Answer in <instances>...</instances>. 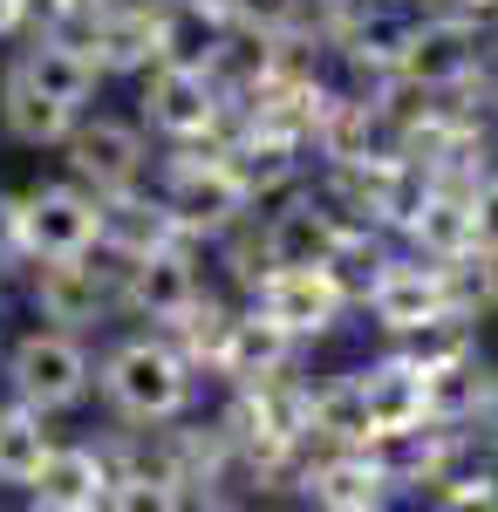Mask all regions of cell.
<instances>
[{"label": "cell", "instance_id": "1", "mask_svg": "<svg viewBox=\"0 0 498 512\" xmlns=\"http://www.w3.org/2000/svg\"><path fill=\"white\" fill-rule=\"evenodd\" d=\"M103 390H110V403L123 410V417H137V424H164V417L185 410L192 376H185V355H178V349H164V342H130V349L110 355Z\"/></svg>", "mask_w": 498, "mask_h": 512}, {"label": "cell", "instance_id": "2", "mask_svg": "<svg viewBox=\"0 0 498 512\" xmlns=\"http://www.w3.org/2000/svg\"><path fill=\"white\" fill-rule=\"evenodd\" d=\"M103 233H110L103 198L76 192V185H41V192L21 198V253H35V260H69V253H89Z\"/></svg>", "mask_w": 498, "mask_h": 512}, {"label": "cell", "instance_id": "3", "mask_svg": "<svg viewBox=\"0 0 498 512\" xmlns=\"http://www.w3.org/2000/svg\"><path fill=\"white\" fill-rule=\"evenodd\" d=\"M7 376H14V396L35 403V410H69L82 390H89V355L69 335H28L7 355Z\"/></svg>", "mask_w": 498, "mask_h": 512}, {"label": "cell", "instance_id": "4", "mask_svg": "<svg viewBox=\"0 0 498 512\" xmlns=\"http://www.w3.org/2000/svg\"><path fill=\"white\" fill-rule=\"evenodd\" d=\"M342 301L348 294L335 267H267V280H260V315L280 321L287 335H328Z\"/></svg>", "mask_w": 498, "mask_h": 512}, {"label": "cell", "instance_id": "5", "mask_svg": "<svg viewBox=\"0 0 498 512\" xmlns=\"http://www.w3.org/2000/svg\"><path fill=\"white\" fill-rule=\"evenodd\" d=\"M144 117L164 130V137H205L219 123V89L198 62H164L151 82H144Z\"/></svg>", "mask_w": 498, "mask_h": 512}, {"label": "cell", "instance_id": "6", "mask_svg": "<svg viewBox=\"0 0 498 512\" xmlns=\"http://www.w3.org/2000/svg\"><path fill=\"white\" fill-rule=\"evenodd\" d=\"M478 28L471 21H423V28H410L403 35V55H396V69L410 82H423V89H451V82H464L471 69H478Z\"/></svg>", "mask_w": 498, "mask_h": 512}, {"label": "cell", "instance_id": "7", "mask_svg": "<svg viewBox=\"0 0 498 512\" xmlns=\"http://www.w3.org/2000/svg\"><path fill=\"white\" fill-rule=\"evenodd\" d=\"M369 308L396 335H410V328H423V321H437V315H458L451 287H444V267H410V260H396V267H383V274L369 280Z\"/></svg>", "mask_w": 498, "mask_h": 512}, {"label": "cell", "instance_id": "8", "mask_svg": "<svg viewBox=\"0 0 498 512\" xmlns=\"http://www.w3.org/2000/svg\"><path fill=\"white\" fill-rule=\"evenodd\" d=\"M69 164H76V178H89L96 192H123L144 171V137L130 123L96 117V123H82V130H69Z\"/></svg>", "mask_w": 498, "mask_h": 512}, {"label": "cell", "instance_id": "9", "mask_svg": "<svg viewBox=\"0 0 498 512\" xmlns=\"http://www.w3.org/2000/svg\"><path fill=\"white\" fill-rule=\"evenodd\" d=\"M35 301H41V315H48V321L89 328V321L110 308V280H103V267H89V253H69V260H41Z\"/></svg>", "mask_w": 498, "mask_h": 512}, {"label": "cell", "instance_id": "10", "mask_svg": "<svg viewBox=\"0 0 498 512\" xmlns=\"http://www.w3.org/2000/svg\"><path fill=\"white\" fill-rule=\"evenodd\" d=\"M267 267H335V253H342L348 239L335 226V212H314V205H287V212H273L267 233Z\"/></svg>", "mask_w": 498, "mask_h": 512}, {"label": "cell", "instance_id": "11", "mask_svg": "<svg viewBox=\"0 0 498 512\" xmlns=\"http://www.w3.org/2000/svg\"><path fill=\"white\" fill-rule=\"evenodd\" d=\"M246 205V185L232 178L226 158H205L178 171V192H171V219L192 226V233H212V226H232Z\"/></svg>", "mask_w": 498, "mask_h": 512}, {"label": "cell", "instance_id": "12", "mask_svg": "<svg viewBox=\"0 0 498 512\" xmlns=\"http://www.w3.org/2000/svg\"><path fill=\"white\" fill-rule=\"evenodd\" d=\"M362 396H369V417H376V437H410L430 417V376H423L410 355H396L383 369L362 376Z\"/></svg>", "mask_w": 498, "mask_h": 512}, {"label": "cell", "instance_id": "13", "mask_svg": "<svg viewBox=\"0 0 498 512\" xmlns=\"http://www.w3.org/2000/svg\"><path fill=\"white\" fill-rule=\"evenodd\" d=\"M130 301H137L151 321H178L198 301L192 260L171 253V246H144V253H130Z\"/></svg>", "mask_w": 498, "mask_h": 512}, {"label": "cell", "instance_id": "14", "mask_svg": "<svg viewBox=\"0 0 498 512\" xmlns=\"http://www.w3.org/2000/svg\"><path fill=\"white\" fill-rule=\"evenodd\" d=\"M35 492L41 506L55 512H89V506H110V465L96 451H48V465L35 472Z\"/></svg>", "mask_w": 498, "mask_h": 512}, {"label": "cell", "instance_id": "15", "mask_svg": "<svg viewBox=\"0 0 498 512\" xmlns=\"http://www.w3.org/2000/svg\"><path fill=\"white\" fill-rule=\"evenodd\" d=\"M14 76H28L41 96H55V103L82 110V103L96 96L103 62H96V55H82V48H69V41H35V48L21 55V69H14Z\"/></svg>", "mask_w": 498, "mask_h": 512}, {"label": "cell", "instance_id": "16", "mask_svg": "<svg viewBox=\"0 0 498 512\" xmlns=\"http://www.w3.org/2000/svg\"><path fill=\"white\" fill-rule=\"evenodd\" d=\"M0 117H7V130H14L21 144H69V130H76V110L55 103V96H41L28 76H7Z\"/></svg>", "mask_w": 498, "mask_h": 512}, {"label": "cell", "instance_id": "17", "mask_svg": "<svg viewBox=\"0 0 498 512\" xmlns=\"http://www.w3.org/2000/svg\"><path fill=\"white\" fill-rule=\"evenodd\" d=\"M307 492L335 512H369L389 499V465H376V458H328L321 472L307 478Z\"/></svg>", "mask_w": 498, "mask_h": 512}, {"label": "cell", "instance_id": "18", "mask_svg": "<svg viewBox=\"0 0 498 512\" xmlns=\"http://www.w3.org/2000/svg\"><path fill=\"white\" fill-rule=\"evenodd\" d=\"M410 233H417V246H430L437 260H458V253L478 246V212H471V198L423 192V205L410 212Z\"/></svg>", "mask_w": 498, "mask_h": 512}, {"label": "cell", "instance_id": "19", "mask_svg": "<svg viewBox=\"0 0 498 512\" xmlns=\"http://www.w3.org/2000/svg\"><path fill=\"white\" fill-rule=\"evenodd\" d=\"M287 342H294V335H287L280 321H267V315L232 321V342H226V355H219V362H226L239 383H267L273 369L287 362Z\"/></svg>", "mask_w": 498, "mask_h": 512}, {"label": "cell", "instance_id": "20", "mask_svg": "<svg viewBox=\"0 0 498 512\" xmlns=\"http://www.w3.org/2000/svg\"><path fill=\"white\" fill-rule=\"evenodd\" d=\"M48 431H41V410H0V485H35V472L48 465Z\"/></svg>", "mask_w": 498, "mask_h": 512}, {"label": "cell", "instance_id": "21", "mask_svg": "<svg viewBox=\"0 0 498 512\" xmlns=\"http://www.w3.org/2000/svg\"><path fill=\"white\" fill-rule=\"evenodd\" d=\"M96 48L103 62L130 69V62H151L171 48V21H151V14H96Z\"/></svg>", "mask_w": 498, "mask_h": 512}, {"label": "cell", "instance_id": "22", "mask_svg": "<svg viewBox=\"0 0 498 512\" xmlns=\"http://www.w3.org/2000/svg\"><path fill=\"white\" fill-rule=\"evenodd\" d=\"M314 403V431L342 437V444H369L376 437V417H369V396H362V376L355 383H335V390L307 396Z\"/></svg>", "mask_w": 498, "mask_h": 512}, {"label": "cell", "instance_id": "23", "mask_svg": "<svg viewBox=\"0 0 498 512\" xmlns=\"http://www.w3.org/2000/svg\"><path fill=\"white\" fill-rule=\"evenodd\" d=\"M232 14L253 28V35H280L301 21V0H232Z\"/></svg>", "mask_w": 498, "mask_h": 512}, {"label": "cell", "instance_id": "24", "mask_svg": "<svg viewBox=\"0 0 498 512\" xmlns=\"http://www.w3.org/2000/svg\"><path fill=\"white\" fill-rule=\"evenodd\" d=\"M471 212H478V246H485V253H498V178L471 198Z\"/></svg>", "mask_w": 498, "mask_h": 512}, {"label": "cell", "instance_id": "25", "mask_svg": "<svg viewBox=\"0 0 498 512\" xmlns=\"http://www.w3.org/2000/svg\"><path fill=\"white\" fill-rule=\"evenodd\" d=\"M21 253V198L0 192V260H14Z\"/></svg>", "mask_w": 498, "mask_h": 512}, {"label": "cell", "instance_id": "26", "mask_svg": "<svg viewBox=\"0 0 498 512\" xmlns=\"http://www.w3.org/2000/svg\"><path fill=\"white\" fill-rule=\"evenodd\" d=\"M21 7H28V0H0V35H7V28L21 21Z\"/></svg>", "mask_w": 498, "mask_h": 512}, {"label": "cell", "instance_id": "27", "mask_svg": "<svg viewBox=\"0 0 498 512\" xmlns=\"http://www.w3.org/2000/svg\"><path fill=\"white\" fill-rule=\"evenodd\" d=\"M492 103H498V89H492Z\"/></svg>", "mask_w": 498, "mask_h": 512}]
</instances>
